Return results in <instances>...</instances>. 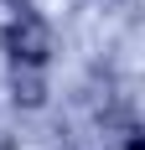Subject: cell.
Wrapping results in <instances>:
<instances>
[{
    "label": "cell",
    "instance_id": "1",
    "mask_svg": "<svg viewBox=\"0 0 145 150\" xmlns=\"http://www.w3.org/2000/svg\"><path fill=\"white\" fill-rule=\"evenodd\" d=\"M47 47H52V36H47V26H42L31 11H21L11 26H5V52H11L16 62L42 67V62H47Z\"/></svg>",
    "mask_w": 145,
    "mask_h": 150
},
{
    "label": "cell",
    "instance_id": "2",
    "mask_svg": "<svg viewBox=\"0 0 145 150\" xmlns=\"http://www.w3.org/2000/svg\"><path fill=\"white\" fill-rule=\"evenodd\" d=\"M11 88H16V98H21V104H42V73H36L31 62H16Z\"/></svg>",
    "mask_w": 145,
    "mask_h": 150
},
{
    "label": "cell",
    "instance_id": "3",
    "mask_svg": "<svg viewBox=\"0 0 145 150\" xmlns=\"http://www.w3.org/2000/svg\"><path fill=\"white\" fill-rule=\"evenodd\" d=\"M130 150H145V140H130Z\"/></svg>",
    "mask_w": 145,
    "mask_h": 150
}]
</instances>
